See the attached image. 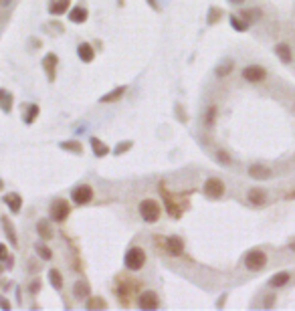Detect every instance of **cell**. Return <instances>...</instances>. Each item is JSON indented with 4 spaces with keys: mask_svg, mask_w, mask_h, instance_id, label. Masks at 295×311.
<instances>
[{
    "mask_svg": "<svg viewBox=\"0 0 295 311\" xmlns=\"http://www.w3.org/2000/svg\"><path fill=\"white\" fill-rule=\"evenodd\" d=\"M138 212H140L142 220H146V222H158L160 216H162V208H160V204L154 198L142 200L140 206H138Z\"/></svg>",
    "mask_w": 295,
    "mask_h": 311,
    "instance_id": "obj_1",
    "label": "cell"
},
{
    "mask_svg": "<svg viewBox=\"0 0 295 311\" xmlns=\"http://www.w3.org/2000/svg\"><path fill=\"white\" fill-rule=\"evenodd\" d=\"M242 265H244V269H247V271H253V273L263 271L267 267V254L261 248H253V250H249L247 254H244Z\"/></svg>",
    "mask_w": 295,
    "mask_h": 311,
    "instance_id": "obj_2",
    "label": "cell"
},
{
    "mask_svg": "<svg viewBox=\"0 0 295 311\" xmlns=\"http://www.w3.org/2000/svg\"><path fill=\"white\" fill-rule=\"evenodd\" d=\"M124 263L130 271H140L146 265V250L142 246H132L124 256Z\"/></svg>",
    "mask_w": 295,
    "mask_h": 311,
    "instance_id": "obj_3",
    "label": "cell"
},
{
    "mask_svg": "<svg viewBox=\"0 0 295 311\" xmlns=\"http://www.w3.org/2000/svg\"><path fill=\"white\" fill-rule=\"evenodd\" d=\"M48 212H51V218L55 222H65L71 214V206L65 198H57L51 202V208H48Z\"/></svg>",
    "mask_w": 295,
    "mask_h": 311,
    "instance_id": "obj_4",
    "label": "cell"
},
{
    "mask_svg": "<svg viewBox=\"0 0 295 311\" xmlns=\"http://www.w3.org/2000/svg\"><path fill=\"white\" fill-rule=\"evenodd\" d=\"M224 182L220 180V178H208L206 182H204V194L208 196V198H212V200H218V198H222L224 196Z\"/></svg>",
    "mask_w": 295,
    "mask_h": 311,
    "instance_id": "obj_5",
    "label": "cell"
},
{
    "mask_svg": "<svg viewBox=\"0 0 295 311\" xmlns=\"http://www.w3.org/2000/svg\"><path fill=\"white\" fill-rule=\"evenodd\" d=\"M71 198L77 206H83V204H89L93 200V188L89 184H79L73 192H71Z\"/></svg>",
    "mask_w": 295,
    "mask_h": 311,
    "instance_id": "obj_6",
    "label": "cell"
},
{
    "mask_svg": "<svg viewBox=\"0 0 295 311\" xmlns=\"http://www.w3.org/2000/svg\"><path fill=\"white\" fill-rule=\"evenodd\" d=\"M138 307L144 309V311L158 309V307H160V297H158V293H154V291H144V293L138 297Z\"/></svg>",
    "mask_w": 295,
    "mask_h": 311,
    "instance_id": "obj_7",
    "label": "cell"
},
{
    "mask_svg": "<svg viewBox=\"0 0 295 311\" xmlns=\"http://www.w3.org/2000/svg\"><path fill=\"white\" fill-rule=\"evenodd\" d=\"M265 77H267V71L261 65H249L242 69V79L249 83H261Z\"/></svg>",
    "mask_w": 295,
    "mask_h": 311,
    "instance_id": "obj_8",
    "label": "cell"
},
{
    "mask_svg": "<svg viewBox=\"0 0 295 311\" xmlns=\"http://www.w3.org/2000/svg\"><path fill=\"white\" fill-rule=\"evenodd\" d=\"M249 176L253 178V180H269L271 176H273V170L269 168V166H261V164H253V166H249Z\"/></svg>",
    "mask_w": 295,
    "mask_h": 311,
    "instance_id": "obj_9",
    "label": "cell"
},
{
    "mask_svg": "<svg viewBox=\"0 0 295 311\" xmlns=\"http://www.w3.org/2000/svg\"><path fill=\"white\" fill-rule=\"evenodd\" d=\"M160 192H162V198H164V204H166L168 214H170L172 218H180V216H182V208H180V206H176V202H174L172 196L164 190V186H160Z\"/></svg>",
    "mask_w": 295,
    "mask_h": 311,
    "instance_id": "obj_10",
    "label": "cell"
},
{
    "mask_svg": "<svg viewBox=\"0 0 295 311\" xmlns=\"http://www.w3.org/2000/svg\"><path fill=\"white\" fill-rule=\"evenodd\" d=\"M275 53L281 59L283 65H291L293 63V53H291V46L287 42H277L275 44Z\"/></svg>",
    "mask_w": 295,
    "mask_h": 311,
    "instance_id": "obj_11",
    "label": "cell"
},
{
    "mask_svg": "<svg viewBox=\"0 0 295 311\" xmlns=\"http://www.w3.org/2000/svg\"><path fill=\"white\" fill-rule=\"evenodd\" d=\"M166 250L172 256H180L184 252V240L180 236H168L166 238Z\"/></svg>",
    "mask_w": 295,
    "mask_h": 311,
    "instance_id": "obj_12",
    "label": "cell"
},
{
    "mask_svg": "<svg viewBox=\"0 0 295 311\" xmlns=\"http://www.w3.org/2000/svg\"><path fill=\"white\" fill-rule=\"evenodd\" d=\"M247 200L253 206H265L267 204V192L261 190V188H251L249 194H247Z\"/></svg>",
    "mask_w": 295,
    "mask_h": 311,
    "instance_id": "obj_13",
    "label": "cell"
},
{
    "mask_svg": "<svg viewBox=\"0 0 295 311\" xmlns=\"http://www.w3.org/2000/svg\"><path fill=\"white\" fill-rule=\"evenodd\" d=\"M73 295H75L77 301H83V299L91 297V287H89V283H87V281H77V283L73 285Z\"/></svg>",
    "mask_w": 295,
    "mask_h": 311,
    "instance_id": "obj_14",
    "label": "cell"
},
{
    "mask_svg": "<svg viewBox=\"0 0 295 311\" xmlns=\"http://www.w3.org/2000/svg\"><path fill=\"white\" fill-rule=\"evenodd\" d=\"M77 55H79V59H81L83 63H91V61L95 59V50H93V46H91L89 42H81V44L77 46Z\"/></svg>",
    "mask_w": 295,
    "mask_h": 311,
    "instance_id": "obj_15",
    "label": "cell"
},
{
    "mask_svg": "<svg viewBox=\"0 0 295 311\" xmlns=\"http://www.w3.org/2000/svg\"><path fill=\"white\" fill-rule=\"evenodd\" d=\"M4 202L8 204V208H10V212H14V214H18L20 212V208H22V198L18 196V194H6L4 196Z\"/></svg>",
    "mask_w": 295,
    "mask_h": 311,
    "instance_id": "obj_16",
    "label": "cell"
},
{
    "mask_svg": "<svg viewBox=\"0 0 295 311\" xmlns=\"http://www.w3.org/2000/svg\"><path fill=\"white\" fill-rule=\"evenodd\" d=\"M36 232L42 240H51L53 238V228H51V222L48 220H38L36 222Z\"/></svg>",
    "mask_w": 295,
    "mask_h": 311,
    "instance_id": "obj_17",
    "label": "cell"
},
{
    "mask_svg": "<svg viewBox=\"0 0 295 311\" xmlns=\"http://www.w3.org/2000/svg\"><path fill=\"white\" fill-rule=\"evenodd\" d=\"M289 279H291V275L287 273V271H281V273H275L271 279H269V287H273V289H279V287H283V285H287L289 283Z\"/></svg>",
    "mask_w": 295,
    "mask_h": 311,
    "instance_id": "obj_18",
    "label": "cell"
},
{
    "mask_svg": "<svg viewBox=\"0 0 295 311\" xmlns=\"http://www.w3.org/2000/svg\"><path fill=\"white\" fill-rule=\"evenodd\" d=\"M69 4H71V0H51V4H48V12H51V14H63V12H67Z\"/></svg>",
    "mask_w": 295,
    "mask_h": 311,
    "instance_id": "obj_19",
    "label": "cell"
},
{
    "mask_svg": "<svg viewBox=\"0 0 295 311\" xmlns=\"http://www.w3.org/2000/svg\"><path fill=\"white\" fill-rule=\"evenodd\" d=\"M57 63H59V59H57V55H46L44 59H42V67L46 69V73H48V79H55V67H57Z\"/></svg>",
    "mask_w": 295,
    "mask_h": 311,
    "instance_id": "obj_20",
    "label": "cell"
},
{
    "mask_svg": "<svg viewBox=\"0 0 295 311\" xmlns=\"http://www.w3.org/2000/svg\"><path fill=\"white\" fill-rule=\"evenodd\" d=\"M87 16H89V12H87V8H83V6H75V8L69 12V20H71V22H75V24L85 22V20H87Z\"/></svg>",
    "mask_w": 295,
    "mask_h": 311,
    "instance_id": "obj_21",
    "label": "cell"
},
{
    "mask_svg": "<svg viewBox=\"0 0 295 311\" xmlns=\"http://www.w3.org/2000/svg\"><path fill=\"white\" fill-rule=\"evenodd\" d=\"M91 148H93V154L97 156V158H104V156L110 154V148L97 138H91Z\"/></svg>",
    "mask_w": 295,
    "mask_h": 311,
    "instance_id": "obj_22",
    "label": "cell"
},
{
    "mask_svg": "<svg viewBox=\"0 0 295 311\" xmlns=\"http://www.w3.org/2000/svg\"><path fill=\"white\" fill-rule=\"evenodd\" d=\"M124 93H126V85H120L118 89H112L110 93H106V95L100 99V103H114V101H118Z\"/></svg>",
    "mask_w": 295,
    "mask_h": 311,
    "instance_id": "obj_23",
    "label": "cell"
},
{
    "mask_svg": "<svg viewBox=\"0 0 295 311\" xmlns=\"http://www.w3.org/2000/svg\"><path fill=\"white\" fill-rule=\"evenodd\" d=\"M48 281H51V287L61 291L63 289V275L59 269H48Z\"/></svg>",
    "mask_w": 295,
    "mask_h": 311,
    "instance_id": "obj_24",
    "label": "cell"
},
{
    "mask_svg": "<svg viewBox=\"0 0 295 311\" xmlns=\"http://www.w3.org/2000/svg\"><path fill=\"white\" fill-rule=\"evenodd\" d=\"M2 226H4V230H6V236H8L10 244H12V246H18V236H16V232H14V226H12V222H10L6 216L2 218Z\"/></svg>",
    "mask_w": 295,
    "mask_h": 311,
    "instance_id": "obj_25",
    "label": "cell"
},
{
    "mask_svg": "<svg viewBox=\"0 0 295 311\" xmlns=\"http://www.w3.org/2000/svg\"><path fill=\"white\" fill-rule=\"evenodd\" d=\"M34 252L42 258V261H51V258H53V250L48 248L44 242H36V244H34Z\"/></svg>",
    "mask_w": 295,
    "mask_h": 311,
    "instance_id": "obj_26",
    "label": "cell"
},
{
    "mask_svg": "<svg viewBox=\"0 0 295 311\" xmlns=\"http://www.w3.org/2000/svg\"><path fill=\"white\" fill-rule=\"evenodd\" d=\"M228 20H230L232 28H234V30H238V32H244V30L249 28V22H247V20H242L240 16H228Z\"/></svg>",
    "mask_w": 295,
    "mask_h": 311,
    "instance_id": "obj_27",
    "label": "cell"
},
{
    "mask_svg": "<svg viewBox=\"0 0 295 311\" xmlns=\"http://www.w3.org/2000/svg\"><path fill=\"white\" fill-rule=\"evenodd\" d=\"M85 307H87V309H106L108 303H106L104 299H100V297H87Z\"/></svg>",
    "mask_w": 295,
    "mask_h": 311,
    "instance_id": "obj_28",
    "label": "cell"
},
{
    "mask_svg": "<svg viewBox=\"0 0 295 311\" xmlns=\"http://www.w3.org/2000/svg\"><path fill=\"white\" fill-rule=\"evenodd\" d=\"M216 122V106H208L206 114H204V124L206 126H214Z\"/></svg>",
    "mask_w": 295,
    "mask_h": 311,
    "instance_id": "obj_29",
    "label": "cell"
},
{
    "mask_svg": "<svg viewBox=\"0 0 295 311\" xmlns=\"http://www.w3.org/2000/svg\"><path fill=\"white\" fill-rule=\"evenodd\" d=\"M36 118H38V106H28L26 116H24V122H26V124H32Z\"/></svg>",
    "mask_w": 295,
    "mask_h": 311,
    "instance_id": "obj_30",
    "label": "cell"
},
{
    "mask_svg": "<svg viewBox=\"0 0 295 311\" xmlns=\"http://www.w3.org/2000/svg\"><path fill=\"white\" fill-rule=\"evenodd\" d=\"M216 160L220 162V164H224V166H228L232 160H230V156L224 152V150H216Z\"/></svg>",
    "mask_w": 295,
    "mask_h": 311,
    "instance_id": "obj_31",
    "label": "cell"
},
{
    "mask_svg": "<svg viewBox=\"0 0 295 311\" xmlns=\"http://www.w3.org/2000/svg\"><path fill=\"white\" fill-rule=\"evenodd\" d=\"M230 71H232V63L228 61V65H220V67L216 69V75H218V77H224V75L230 73Z\"/></svg>",
    "mask_w": 295,
    "mask_h": 311,
    "instance_id": "obj_32",
    "label": "cell"
},
{
    "mask_svg": "<svg viewBox=\"0 0 295 311\" xmlns=\"http://www.w3.org/2000/svg\"><path fill=\"white\" fill-rule=\"evenodd\" d=\"M61 148L71 150V152H81V146H79L77 142H65V144H61Z\"/></svg>",
    "mask_w": 295,
    "mask_h": 311,
    "instance_id": "obj_33",
    "label": "cell"
},
{
    "mask_svg": "<svg viewBox=\"0 0 295 311\" xmlns=\"http://www.w3.org/2000/svg\"><path fill=\"white\" fill-rule=\"evenodd\" d=\"M218 16H220V10H218V8H212V10L208 12V22H216Z\"/></svg>",
    "mask_w": 295,
    "mask_h": 311,
    "instance_id": "obj_34",
    "label": "cell"
},
{
    "mask_svg": "<svg viewBox=\"0 0 295 311\" xmlns=\"http://www.w3.org/2000/svg\"><path fill=\"white\" fill-rule=\"evenodd\" d=\"M38 289H40V281H32L30 285H28V293H38Z\"/></svg>",
    "mask_w": 295,
    "mask_h": 311,
    "instance_id": "obj_35",
    "label": "cell"
},
{
    "mask_svg": "<svg viewBox=\"0 0 295 311\" xmlns=\"http://www.w3.org/2000/svg\"><path fill=\"white\" fill-rule=\"evenodd\" d=\"M8 258V248L6 244H0V261H6Z\"/></svg>",
    "mask_w": 295,
    "mask_h": 311,
    "instance_id": "obj_36",
    "label": "cell"
},
{
    "mask_svg": "<svg viewBox=\"0 0 295 311\" xmlns=\"http://www.w3.org/2000/svg\"><path fill=\"white\" fill-rule=\"evenodd\" d=\"M126 148H132V142H126V144H122V146H118V150H116V154H124V152H126Z\"/></svg>",
    "mask_w": 295,
    "mask_h": 311,
    "instance_id": "obj_37",
    "label": "cell"
},
{
    "mask_svg": "<svg viewBox=\"0 0 295 311\" xmlns=\"http://www.w3.org/2000/svg\"><path fill=\"white\" fill-rule=\"evenodd\" d=\"M0 307H4V309H10V303L4 299V297H0Z\"/></svg>",
    "mask_w": 295,
    "mask_h": 311,
    "instance_id": "obj_38",
    "label": "cell"
},
{
    "mask_svg": "<svg viewBox=\"0 0 295 311\" xmlns=\"http://www.w3.org/2000/svg\"><path fill=\"white\" fill-rule=\"evenodd\" d=\"M12 2V0H0V4H2V6H8Z\"/></svg>",
    "mask_w": 295,
    "mask_h": 311,
    "instance_id": "obj_39",
    "label": "cell"
},
{
    "mask_svg": "<svg viewBox=\"0 0 295 311\" xmlns=\"http://www.w3.org/2000/svg\"><path fill=\"white\" fill-rule=\"evenodd\" d=\"M228 2H232V4H240V2H244V0H228Z\"/></svg>",
    "mask_w": 295,
    "mask_h": 311,
    "instance_id": "obj_40",
    "label": "cell"
},
{
    "mask_svg": "<svg viewBox=\"0 0 295 311\" xmlns=\"http://www.w3.org/2000/svg\"><path fill=\"white\" fill-rule=\"evenodd\" d=\"M289 248H291V250H295V240H291V242H289Z\"/></svg>",
    "mask_w": 295,
    "mask_h": 311,
    "instance_id": "obj_41",
    "label": "cell"
},
{
    "mask_svg": "<svg viewBox=\"0 0 295 311\" xmlns=\"http://www.w3.org/2000/svg\"><path fill=\"white\" fill-rule=\"evenodd\" d=\"M289 198H295V192H291V196H289Z\"/></svg>",
    "mask_w": 295,
    "mask_h": 311,
    "instance_id": "obj_42",
    "label": "cell"
},
{
    "mask_svg": "<svg viewBox=\"0 0 295 311\" xmlns=\"http://www.w3.org/2000/svg\"><path fill=\"white\" fill-rule=\"evenodd\" d=\"M0 95H2V91H0Z\"/></svg>",
    "mask_w": 295,
    "mask_h": 311,
    "instance_id": "obj_43",
    "label": "cell"
}]
</instances>
